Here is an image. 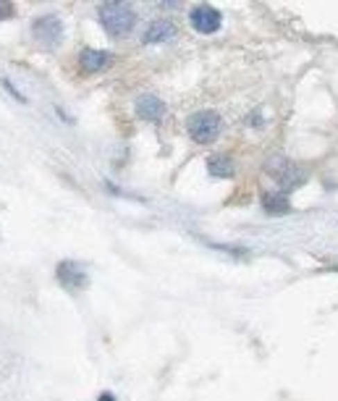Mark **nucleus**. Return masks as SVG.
<instances>
[{
	"mask_svg": "<svg viewBox=\"0 0 338 401\" xmlns=\"http://www.w3.org/2000/svg\"><path fill=\"white\" fill-rule=\"evenodd\" d=\"M265 171H268L270 178H273L280 189H286V191L302 187L304 181H307V173H304L302 168L296 163H291L289 157H280V155L270 157L268 165H265Z\"/></svg>",
	"mask_w": 338,
	"mask_h": 401,
	"instance_id": "3",
	"label": "nucleus"
},
{
	"mask_svg": "<svg viewBox=\"0 0 338 401\" xmlns=\"http://www.w3.org/2000/svg\"><path fill=\"white\" fill-rule=\"evenodd\" d=\"M262 207L268 215H286V212H291V200L283 191H265L262 194Z\"/></svg>",
	"mask_w": 338,
	"mask_h": 401,
	"instance_id": "10",
	"label": "nucleus"
},
{
	"mask_svg": "<svg viewBox=\"0 0 338 401\" xmlns=\"http://www.w3.org/2000/svg\"><path fill=\"white\" fill-rule=\"evenodd\" d=\"M0 87H3V89H6V92H8V94H11V97H13V100H16V103H26V97H24V94L19 92L16 87H13V82H8L6 76H0Z\"/></svg>",
	"mask_w": 338,
	"mask_h": 401,
	"instance_id": "12",
	"label": "nucleus"
},
{
	"mask_svg": "<svg viewBox=\"0 0 338 401\" xmlns=\"http://www.w3.org/2000/svg\"><path fill=\"white\" fill-rule=\"evenodd\" d=\"M187 131L189 137H192V142H197V144H212L223 131L221 113H215V110H197L194 116H189Z\"/></svg>",
	"mask_w": 338,
	"mask_h": 401,
	"instance_id": "2",
	"label": "nucleus"
},
{
	"mask_svg": "<svg viewBox=\"0 0 338 401\" xmlns=\"http://www.w3.org/2000/svg\"><path fill=\"white\" fill-rule=\"evenodd\" d=\"M113 63V56L108 50H94V47H84L79 53V69L84 74H100Z\"/></svg>",
	"mask_w": 338,
	"mask_h": 401,
	"instance_id": "8",
	"label": "nucleus"
},
{
	"mask_svg": "<svg viewBox=\"0 0 338 401\" xmlns=\"http://www.w3.org/2000/svg\"><path fill=\"white\" fill-rule=\"evenodd\" d=\"M32 37L37 42L47 50L58 47L63 42V22L53 13H45V16H37L35 24H32Z\"/></svg>",
	"mask_w": 338,
	"mask_h": 401,
	"instance_id": "4",
	"label": "nucleus"
},
{
	"mask_svg": "<svg viewBox=\"0 0 338 401\" xmlns=\"http://www.w3.org/2000/svg\"><path fill=\"white\" fill-rule=\"evenodd\" d=\"M13 16H16V6L11 0H0V22H8Z\"/></svg>",
	"mask_w": 338,
	"mask_h": 401,
	"instance_id": "13",
	"label": "nucleus"
},
{
	"mask_svg": "<svg viewBox=\"0 0 338 401\" xmlns=\"http://www.w3.org/2000/svg\"><path fill=\"white\" fill-rule=\"evenodd\" d=\"M176 37V24L168 22V19H158V22H152L147 29H144V35H142V42L144 45H160V42H168V40H174Z\"/></svg>",
	"mask_w": 338,
	"mask_h": 401,
	"instance_id": "9",
	"label": "nucleus"
},
{
	"mask_svg": "<svg viewBox=\"0 0 338 401\" xmlns=\"http://www.w3.org/2000/svg\"><path fill=\"white\" fill-rule=\"evenodd\" d=\"M189 24L194 26V32H199V35H215L223 26V13L218 11V8L208 6V3H202V6H194V8H192Z\"/></svg>",
	"mask_w": 338,
	"mask_h": 401,
	"instance_id": "6",
	"label": "nucleus"
},
{
	"mask_svg": "<svg viewBox=\"0 0 338 401\" xmlns=\"http://www.w3.org/2000/svg\"><path fill=\"white\" fill-rule=\"evenodd\" d=\"M97 401H116V396H113L110 391H105V393H100V399Z\"/></svg>",
	"mask_w": 338,
	"mask_h": 401,
	"instance_id": "14",
	"label": "nucleus"
},
{
	"mask_svg": "<svg viewBox=\"0 0 338 401\" xmlns=\"http://www.w3.org/2000/svg\"><path fill=\"white\" fill-rule=\"evenodd\" d=\"M134 108H137V116H140L142 121H150V123H160L165 118V113H168L163 100H160L158 94H150V92L140 94Z\"/></svg>",
	"mask_w": 338,
	"mask_h": 401,
	"instance_id": "7",
	"label": "nucleus"
},
{
	"mask_svg": "<svg viewBox=\"0 0 338 401\" xmlns=\"http://www.w3.org/2000/svg\"><path fill=\"white\" fill-rule=\"evenodd\" d=\"M208 173L215 178H231L236 173V165L228 155H210L208 157Z\"/></svg>",
	"mask_w": 338,
	"mask_h": 401,
	"instance_id": "11",
	"label": "nucleus"
},
{
	"mask_svg": "<svg viewBox=\"0 0 338 401\" xmlns=\"http://www.w3.org/2000/svg\"><path fill=\"white\" fill-rule=\"evenodd\" d=\"M56 278L69 291H84L90 286V275L76 259H60L58 268H56Z\"/></svg>",
	"mask_w": 338,
	"mask_h": 401,
	"instance_id": "5",
	"label": "nucleus"
},
{
	"mask_svg": "<svg viewBox=\"0 0 338 401\" xmlns=\"http://www.w3.org/2000/svg\"><path fill=\"white\" fill-rule=\"evenodd\" d=\"M97 19L110 37H126L137 26V13L128 3H100L97 6Z\"/></svg>",
	"mask_w": 338,
	"mask_h": 401,
	"instance_id": "1",
	"label": "nucleus"
}]
</instances>
